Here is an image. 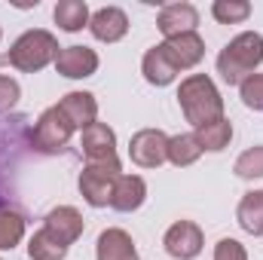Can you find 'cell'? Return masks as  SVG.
Masks as SVG:
<instances>
[{
	"mask_svg": "<svg viewBox=\"0 0 263 260\" xmlns=\"http://www.w3.org/2000/svg\"><path fill=\"white\" fill-rule=\"evenodd\" d=\"M178 101H181V110H184L187 123H193L196 129L223 117V101H220L214 83H211L205 73H193V77H187V80L181 83Z\"/></svg>",
	"mask_w": 263,
	"mask_h": 260,
	"instance_id": "1",
	"label": "cell"
},
{
	"mask_svg": "<svg viewBox=\"0 0 263 260\" xmlns=\"http://www.w3.org/2000/svg\"><path fill=\"white\" fill-rule=\"evenodd\" d=\"M129 156L141 169H156L168 159V138L159 129H141L138 135H132Z\"/></svg>",
	"mask_w": 263,
	"mask_h": 260,
	"instance_id": "7",
	"label": "cell"
},
{
	"mask_svg": "<svg viewBox=\"0 0 263 260\" xmlns=\"http://www.w3.org/2000/svg\"><path fill=\"white\" fill-rule=\"evenodd\" d=\"M98 260H138L135 242L126 230H104L98 236Z\"/></svg>",
	"mask_w": 263,
	"mask_h": 260,
	"instance_id": "15",
	"label": "cell"
},
{
	"mask_svg": "<svg viewBox=\"0 0 263 260\" xmlns=\"http://www.w3.org/2000/svg\"><path fill=\"white\" fill-rule=\"evenodd\" d=\"M239 178H263V147H251L236 159Z\"/></svg>",
	"mask_w": 263,
	"mask_h": 260,
	"instance_id": "25",
	"label": "cell"
},
{
	"mask_svg": "<svg viewBox=\"0 0 263 260\" xmlns=\"http://www.w3.org/2000/svg\"><path fill=\"white\" fill-rule=\"evenodd\" d=\"M117 178H120V169H110V165H86L83 175H80V193H83V199L89 205H95V208L110 205Z\"/></svg>",
	"mask_w": 263,
	"mask_h": 260,
	"instance_id": "6",
	"label": "cell"
},
{
	"mask_svg": "<svg viewBox=\"0 0 263 260\" xmlns=\"http://www.w3.org/2000/svg\"><path fill=\"white\" fill-rule=\"evenodd\" d=\"M83 156L86 165H110L120 169L117 159V138L104 123H92L89 129H83Z\"/></svg>",
	"mask_w": 263,
	"mask_h": 260,
	"instance_id": "5",
	"label": "cell"
},
{
	"mask_svg": "<svg viewBox=\"0 0 263 260\" xmlns=\"http://www.w3.org/2000/svg\"><path fill=\"white\" fill-rule=\"evenodd\" d=\"M70 135H73V123L62 114V107H49L37 120L31 141H34V147H40L46 153H55V150H62L67 141H70Z\"/></svg>",
	"mask_w": 263,
	"mask_h": 260,
	"instance_id": "4",
	"label": "cell"
},
{
	"mask_svg": "<svg viewBox=\"0 0 263 260\" xmlns=\"http://www.w3.org/2000/svg\"><path fill=\"white\" fill-rule=\"evenodd\" d=\"M165 251L178 260H193L202 251V230L193 220H178L165 233Z\"/></svg>",
	"mask_w": 263,
	"mask_h": 260,
	"instance_id": "8",
	"label": "cell"
},
{
	"mask_svg": "<svg viewBox=\"0 0 263 260\" xmlns=\"http://www.w3.org/2000/svg\"><path fill=\"white\" fill-rule=\"evenodd\" d=\"M55 67H59L62 77L83 80V77H92V73L98 70V55H95L89 46H67V49L59 52Z\"/></svg>",
	"mask_w": 263,
	"mask_h": 260,
	"instance_id": "11",
	"label": "cell"
},
{
	"mask_svg": "<svg viewBox=\"0 0 263 260\" xmlns=\"http://www.w3.org/2000/svg\"><path fill=\"white\" fill-rule=\"evenodd\" d=\"M144 77H147V83H153V86H168V83L178 77V67L172 65V59L165 55L162 43L153 46V49L144 55Z\"/></svg>",
	"mask_w": 263,
	"mask_h": 260,
	"instance_id": "17",
	"label": "cell"
},
{
	"mask_svg": "<svg viewBox=\"0 0 263 260\" xmlns=\"http://www.w3.org/2000/svg\"><path fill=\"white\" fill-rule=\"evenodd\" d=\"M239 224L245 233L263 236V190L245 193V199L239 202Z\"/></svg>",
	"mask_w": 263,
	"mask_h": 260,
	"instance_id": "19",
	"label": "cell"
},
{
	"mask_svg": "<svg viewBox=\"0 0 263 260\" xmlns=\"http://www.w3.org/2000/svg\"><path fill=\"white\" fill-rule=\"evenodd\" d=\"M89 28H92V34H95L101 43H117V40L126 37L129 18H126V12H123L120 6H104V9H98V12L89 18Z\"/></svg>",
	"mask_w": 263,
	"mask_h": 260,
	"instance_id": "12",
	"label": "cell"
},
{
	"mask_svg": "<svg viewBox=\"0 0 263 260\" xmlns=\"http://www.w3.org/2000/svg\"><path fill=\"white\" fill-rule=\"evenodd\" d=\"M144 196H147L144 178H138V175H120V178H117V187H114L110 205H114L117 211H135V208H141Z\"/></svg>",
	"mask_w": 263,
	"mask_h": 260,
	"instance_id": "16",
	"label": "cell"
},
{
	"mask_svg": "<svg viewBox=\"0 0 263 260\" xmlns=\"http://www.w3.org/2000/svg\"><path fill=\"white\" fill-rule=\"evenodd\" d=\"M193 138L199 141V147H202V150H211V153H217V150H223V147L230 144V138H233V123L220 117V120H214V123H205V126H199Z\"/></svg>",
	"mask_w": 263,
	"mask_h": 260,
	"instance_id": "18",
	"label": "cell"
},
{
	"mask_svg": "<svg viewBox=\"0 0 263 260\" xmlns=\"http://www.w3.org/2000/svg\"><path fill=\"white\" fill-rule=\"evenodd\" d=\"M199 25V12L190 3H168L159 9V31L165 34V40L181 37V34H193Z\"/></svg>",
	"mask_w": 263,
	"mask_h": 260,
	"instance_id": "9",
	"label": "cell"
},
{
	"mask_svg": "<svg viewBox=\"0 0 263 260\" xmlns=\"http://www.w3.org/2000/svg\"><path fill=\"white\" fill-rule=\"evenodd\" d=\"M59 52H62V46L55 43V37L49 31H28L12 43V49L6 55H0V65H12L18 70H40L49 62H55Z\"/></svg>",
	"mask_w": 263,
	"mask_h": 260,
	"instance_id": "3",
	"label": "cell"
},
{
	"mask_svg": "<svg viewBox=\"0 0 263 260\" xmlns=\"http://www.w3.org/2000/svg\"><path fill=\"white\" fill-rule=\"evenodd\" d=\"M55 239H62L67 248L80 239V233H83V217H80V211L77 208H70V205H62V208H52L49 214H46V224H43Z\"/></svg>",
	"mask_w": 263,
	"mask_h": 260,
	"instance_id": "13",
	"label": "cell"
},
{
	"mask_svg": "<svg viewBox=\"0 0 263 260\" xmlns=\"http://www.w3.org/2000/svg\"><path fill=\"white\" fill-rule=\"evenodd\" d=\"M28 254L34 260H65L67 245L62 239H55V236L43 227L40 233H34V239H31V245H28Z\"/></svg>",
	"mask_w": 263,
	"mask_h": 260,
	"instance_id": "20",
	"label": "cell"
},
{
	"mask_svg": "<svg viewBox=\"0 0 263 260\" xmlns=\"http://www.w3.org/2000/svg\"><path fill=\"white\" fill-rule=\"evenodd\" d=\"M15 101H18V83L12 77L0 73V114L9 110V107H15Z\"/></svg>",
	"mask_w": 263,
	"mask_h": 260,
	"instance_id": "28",
	"label": "cell"
},
{
	"mask_svg": "<svg viewBox=\"0 0 263 260\" xmlns=\"http://www.w3.org/2000/svg\"><path fill=\"white\" fill-rule=\"evenodd\" d=\"M162 49H165V55L172 59V65L178 67V70L196 67L199 62H202V55H205V43H202V37H199L196 31H193V34H181V37L165 40Z\"/></svg>",
	"mask_w": 263,
	"mask_h": 260,
	"instance_id": "10",
	"label": "cell"
},
{
	"mask_svg": "<svg viewBox=\"0 0 263 260\" xmlns=\"http://www.w3.org/2000/svg\"><path fill=\"white\" fill-rule=\"evenodd\" d=\"M199 156H202V147L193 135H175L168 138V162L172 165H193Z\"/></svg>",
	"mask_w": 263,
	"mask_h": 260,
	"instance_id": "21",
	"label": "cell"
},
{
	"mask_svg": "<svg viewBox=\"0 0 263 260\" xmlns=\"http://www.w3.org/2000/svg\"><path fill=\"white\" fill-rule=\"evenodd\" d=\"M211 12H214L217 22L236 25V22H245V18L251 15V3H245V0H217V3L211 6Z\"/></svg>",
	"mask_w": 263,
	"mask_h": 260,
	"instance_id": "24",
	"label": "cell"
},
{
	"mask_svg": "<svg viewBox=\"0 0 263 260\" xmlns=\"http://www.w3.org/2000/svg\"><path fill=\"white\" fill-rule=\"evenodd\" d=\"M242 101L251 110H263V73H251L242 83Z\"/></svg>",
	"mask_w": 263,
	"mask_h": 260,
	"instance_id": "26",
	"label": "cell"
},
{
	"mask_svg": "<svg viewBox=\"0 0 263 260\" xmlns=\"http://www.w3.org/2000/svg\"><path fill=\"white\" fill-rule=\"evenodd\" d=\"M214 260H248V254L236 239H220L214 248Z\"/></svg>",
	"mask_w": 263,
	"mask_h": 260,
	"instance_id": "27",
	"label": "cell"
},
{
	"mask_svg": "<svg viewBox=\"0 0 263 260\" xmlns=\"http://www.w3.org/2000/svg\"><path fill=\"white\" fill-rule=\"evenodd\" d=\"M55 22H59V28H65V31H80V28L89 22V6H86L83 0H62V3L55 6Z\"/></svg>",
	"mask_w": 263,
	"mask_h": 260,
	"instance_id": "22",
	"label": "cell"
},
{
	"mask_svg": "<svg viewBox=\"0 0 263 260\" xmlns=\"http://www.w3.org/2000/svg\"><path fill=\"white\" fill-rule=\"evenodd\" d=\"M22 236H25V220L15 211H0V251L15 248Z\"/></svg>",
	"mask_w": 263,
	"mask_h": 260,
	"instance_id": "23",
	"label": "cell"
},
{
	"mask_svg": "<svg viewBox=\"0 0 263 260\" xmlns=\"http://www.w3.org/2000/svg\"><path fill=\"white\" fill-rule=\"evenodd\" d=\"M62 114L73 123V129H89L98 117V104L89 92H67L65 98L59 101Z\"/></svg>",
	"mask_w": 263,
	"mask_h": 260,
	"instance_id": "14",
	"label": "cell"
},
{
	"mask_svg": "<svg viewBox=\"0 0 263 260\" xmlns=\"http://www.w3.org/2000/svg\"><path fill=\"white\" fill-rule=\"evenodd\" d=\"M260 62H263V37L254 34V31H245L217 55V70H220L223 83L242 86Z\"/></svg>",
	"mask_w": 263,
	"mask_h": 260,
	"instance_id": "2",
	"label": "cell"
}]
</instances>
